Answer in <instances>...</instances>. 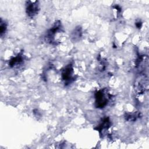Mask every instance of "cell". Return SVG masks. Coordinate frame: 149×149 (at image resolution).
Here are the masks:
<instances>
[{
    "label": "cell",
    "mask_w": 149,
    "mask_h": 149,
    "mask_svg": "<svg viewBox=\"0 0 149 149\" xmlns=\"http://www.w3.org/2000/svg\"><path fill=\"white\" fill-rule=\"evenodd\" d=\"M6 28H7V26H6L5 24V23H3L1 22V26H0V31H1V36L3 35V33H5Z\"/></svg>",
    "instance_id": "obj_5"
},
{
    "label": "cell",
    "mask_w": 149,
    "mask_h": 149,
    "mask_svg": "<svg viewBox=\"0 0 149 149\" xmlns=\"http://www.w3.org/2000/svg\"><path fill=\"white\" fill-rule=\"evenodd\" d=\"M136 26H137L138 28H140V27H141V26H142V23L140 22H137V23H136Z\"/></svg>",
    "instance_id": "obj_6"
},
{
    "label": "cell",
    "mask_w": 149,
    "mask_h": 149,
    "mask_svg": "<svg viewBox=\"0 0 149 149\" xmlns=\"http://www.w3.org/2000/svg\"><path fill=\"white\" fill-rule=\"evenodd\" d=\"M96 107L98 108H103L105 107L108 102L107 95L103 90H100L96 94Z\"/></svg>",
    "instance_id": "obj_1"
},
{
    "label": "cell",
    "mask_w": 149,
    "mask_h": 149,
    "mask_svg": "<svg viewBox=\"0 0 149 149\" xmlns=\"http://www.w3.org/2000/svg\"><path fill=\"white\" fill-rule=\"evenodd\" d=\"M22 61V57L21 55H18L17 57L13 58L12 59H11L10 61V65L13 67L17 64H20Z\"/></svg>",
    "instance_id": "obj_4"
},
{
    "label": "cell",
    "mask_w": 149,
    "mask_h": 149,
    "mask_svg": "<svg viewBox=\"0 0 149 149\" xmlns=\"http://www.w3.org/2000/svg\"><path fill=\"white\" fill-rule=\"evenodd\" d=\"M27 3L28 4L26 7V12L29 17L32 18L34 16H35L38 12L39 6L37 4V2L29 1Z\"/></svg>",
    "instance_id": "obj_2"
},
{
    "label": "cell",
    "mask_w": 149,
    "mask_h": 149,
    "mask_svg": "<svg viewBox=\"0 0 149 149\" xmlns=\"http://www.w3.org/2000/svg\"><path fill=\"white\" fill-rule=\"evenodd\" d=\"M73 70L71 67H67L63 72V78L64 80L68 82L71 80L72 78Z\"/></svg>",
    "instance_id": "obj_3"
}]
</instances>
